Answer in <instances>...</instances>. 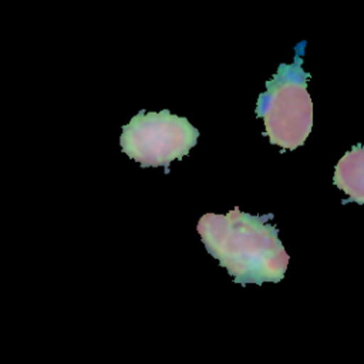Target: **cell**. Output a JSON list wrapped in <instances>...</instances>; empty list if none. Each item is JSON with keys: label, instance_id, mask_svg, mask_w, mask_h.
<instances>
[{"label": "cell", "instance_id": "1", "mask_svg": "<svg viewBox=\"0 0 364 364\" xmlns=\"http://www.w3.org/2000/svg\"><path fill=\"white\" fill-rule=\"evenodd\" d=\"M209 255L242 286L279 283L286 273L289 255L277 229L266 219L233 208L226 215L205 213L196 226Z\"/></svg>", "mask_w": 364, "mask_h": 364}, {"label": "cell", "instance_id": "2", "mask_svg": "<svg viewBox=\"0 0 364 364\" xmlns=\"http://www.w3.org/2000/svg\"><path fill=\"white\" fill-rule=\"evenodd\" d=\"M310 74L303 70L301 55L291 64H279L259 95L256 117L263 118L270 144L284 149L300 148L311 132L313 104L307 90Z\"/></svg>", "mask_w": 364, "mask_h": 364}, {"label": "cell", "instance_id": "3", "mask_svg": "<svg viewBox=\"0 0 364 364\" xmlns=\"http://www.w3.org/2000/svg\"><path fill=\"white\" fill-rule=\"evenodd\" d=\"M199 131L185 117L139 111L122 127L121 151L141 166L168 168L172 161L182 159L196 145Z\"/></svg>", "mask_w": 364, "mask_h": 364}, {"label": "cell", "instance_id": "4", "mask_svg": "<svg viewBox=\"0 0 364 364\" xmlns=\"http://www.w3.org/2000/svg\"><path fill=\"white\" fill-rule=\"evenodd\" d=\"M333 182L350 200L358 205L364 203V151L361 145L353 146L337 162Z\"/></svg>", "mask_w": 364, "mask_h": 364}]
</instances>
